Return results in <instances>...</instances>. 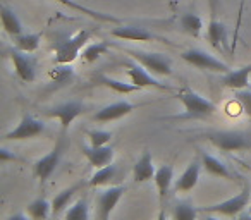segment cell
I'll use <instances>...</instances> for the list:
<instances>
[{
  "label": "cell",
  "instance_id": "obj_1",
  "mask_svg": "<svg viewBox=\"0 0 251 220\" xmlns=\"http://www.w3.org/2000/svg\"><path fill=\"white\" fill-rule=\"evenodd\" d=\"M177 100H181V103L184 105V114H181L179 119H203L217 112V105L212 100H206L188 86L179 91Z\"/></svg>",
  "mask_w": 251,
  "mask_h": 220
},
{
  "label": "cell",
  "instance_id": "obj_2",
  "mask_svg": "<svg viewBox=\"0 0 251 220\" xmlns=\"http://www.w3.org/2000/svg\"><path fill=\"white\" fill-rule=\"evenodd\" d=\"M91 38V31L81 29L76 35L60 38L53 43V52H55V64H73L81 55V50L86 47V43Z\"/></svg>",
  "mask_w": 251,
  "mask_h": 220
},
{
  "label": "cell",
  "instance_id": "obj_3",
  "mask_svg": "<svg viewBox=\"0 0 251 220\" xmlns=\"http://www.w3.org/2000/svg\"><path fill=\"white\" fill-rule=\"evenodd\" d=\"M203 136L222 151H243L251 148V136L241 131H208Z\"/></svg>",
  "mask_w": 251,
  "mask_h": 220
},
{
  "label": "cell",
  "instance_id": "obj_4",
  "mask_svg": "<svg viewBox=\"0 0 251 220\" xmlns=\"http://www.w3.org/2000/svg\"><path fill=\"white\" fill-rule=\"evenodd\" d=\"M66 138H67V131H62L59 134V140H57L55 147L45 155V157L38 158L33 165V174H35L36 179H40V182H47V179H50V175L55 172V169L59 167L60 158L64 155V150H66Z\"/></svg>",
  "mask_w": 251,
  "mask_h": 220
},
{
  "label": "cell",
  "instance_id": "obj_5",
  "mask_svg": "<svg viewBox=\"0 0 251 220\" xmlns=\"http://www.w3.org/2000/svg\"><path fill=\"white\" fill-rule=\"evenodd\" d=\"M126 53H129L153 76H171L172 74V60L165 53L147 52L141 49H126Z\"/></svg>",
  "mask_w": 251,
  "mask_h": 220
},
{
  "label": "cell",
  "instance_id": "obj_6",
  "mask_svg": "<svg viewBox=\"0 0 251 220\" xmlns=\"http://www.w3.org/2000/svg\"><path fill=\"white\" fill-rule=\"evenodd\" d=\"M181 59L184 62H188L189 66H195L201 71H210V73H219V74H226L230 71V67L226 62H222L217 57L210 55L208 52L200 49H189L186 52L181 53Z\"/></svg>",
  "mask_w": 251,
  "mask_h": 220
},
{
  "label": "cell",
  "instance_id": "obj_7",
  "mask_svg": "<svg viewBox=\"0 0 251 220\" xmlns=\"http://www.w3.org/2000/svg\"><path fill=\"white\" fill-rule=\"evenodd\" d=\"M250 198H251L250 186H246V188H244L237 196H234V198H229V199H226V201L215 203V205L206 206V208H200V210L205 213H213V215L237 217L244 208H248Z\"/></svg>",
  "mask_w": 251,
  "mask_h": 220
},
{
  "label": "cell",
  "instance_id": "obj_8",
  "mask_svg": "<svg viewBox=\"0 0 251 220\" xmlns=\"http://www.w3.org/2000/svg\"><path fill=\"white\" fill-rule=\"evenodd\" d=\"M45 122L33 116H23L21 122L14 127L12 131H9L5 134V140L7 141H26V140H33V138L40 136V134L45 133Z\"/></svg>",
  "mask_w": 251,
  "mask_h": 220
},
{
  "label": "cell",
  "instance_id": "obj_9",
  "mask_svg": "<svg viewBox=\"0 0 251 220\" xmlns=\"http://www.w3.org/2000/svg\"><path fill=\"white\" fill-rule=\"evenodd\" d=\"M9 57L14 64L16 74L19 76V79H23L25 83H33L36 77V59L31 55V52L12 49L9 50Z\"/></svg>",
  "mask_w": 251,
  "mask_h": 220
},
{
  "label": "cell",
  "instance_id": "obj_10",
  "mask_svg": "<svg viewBox=\"0 0 251 220\" xmlns=\"http://www.w3.org/2000/svg\"><path fill=\"white\" fill-rule=\"evenodd\" d=\"M126 67H127V76H129L131 83L138 84L140 88H157V90H162V91L172 90L169 84L160 83L157 77H153V74L148 69H145L138 60H134V62H126Z\"/></svg>",
  "mask_w": 251,
  "mask_h": 220
},
{
  "label": "cell",
  "instance_id": "obj_11",
  "mask_svg": "<svg viewBox=\"0 0 251 220\" xmlns=\"http://www.w3.org/2000/svg\"><path fill=\"white\" fill-rule=\"evenodd\" d=\"M84 110H86V105H84L83 101L73 100V101H66V103L57 105V107H53V108H49L45 114L49 117L59 119L60 126H62V131H67L71 124L74 122V119L79 117Z\"/></svg>",
  "mask_w": 251,
  "mask_h": 220
},
{
  "label": "cell",
  "instance_id": "obj_12",
  "mask_svg": "<svg viewBox=\"0 0 251 220\" xmlns=\"http://www.w3.org/2000/svg\"><path fill=\"white\" fill-rule=\"evenodd\" d=\"M124 191H126V186H112V188L105 189V191L98 196V206H97L98 219L100 220L110 219L112 212L115 210L117 203L121 201Z\"/></svg>",
  "mask_w": 251,
  "mask_h": 220
},
{
  "label": "cell",
  "instance_id": "obj_13",
  "mask_svg": "<svg viewBox=\"0 0 251 220\" xmlns=\"http://www.w3.org/2000/svg\"><path fill=\"white\" fill-rule=\"evenodd\" d=\"M134 108L136 107H134L131 101L119 100V101H114V103H110V105L101 107L100 110L93 116V121H97V122H112V121H117L124 116H129Z\"/></svg>",
  "mask_w": 251,
  "mask_h": 220
},
{
  "label": "cell",
  "instance_id": "obj_14",
  "mask_svg": "<svg viewBox=\"0 0 251 220\" xmlns=\"http://www.w3.org/2000/svg\"><path fill=\"white\" fill-rule=\"evenodd\" d=\"M110 35L114 38L119 40H127V42H153L158 40L151 31H148L143 26H134V24H119L117 28H114L110 31Z\"/></svg>",
  "mask_w": 251,
  "mask_h": 220
},
{
  "label": "cell",
  "instance_id": "obj_15",
  "mask_svg": "<svg viewBox=\"0 0 251 220\" xmlns=\"http://www.w3.org/2000/svg\"><path fill=\"white\" fill-rule=\"evenodd\" d=\"M81 151L86 157V160L90 162V165H93L95 169L105 167V165L112 164L114 162V148L105 145V147H86L83 145Z\"/></svg>",
  "mask_w": 251,
  "mask_h": 220
},
{
  "label": "cell",
  "instance_id": "obj_16",
  "mask_svg": "<svg viewBox=\"0 0 251 220\" xmlns=\"http://www.w3.org/2000/svg\"><path fill=\"white\" fill-rule=\"evenodd\" d=\"M53 2H57V4L64 5V7H67V9H73V11L81 12V14L88 16V18L93 19V21L108 23V24H122L121 18H115V16H112V14H105V12H100V11H93V9L86 7V5L77 4V2H74V0H53Z\"/></svg>",
  "mask_w": 251,
  "mask_h": 220
},
{
  "label": "cell",
  "instance_id": "obj_17",
  "mask_svg": "<svg viewBox=\"0 0 251 220\" xmlns=\"http://www.w3.org/2000/svg\"><path fill=\"white\" fill-rule=\"evenodd\" d=\"M201 158H195L191 164L186 167V171L179 175V179L176 181V191L177 193H188L198 184L200 181V172H201Z\"/></svg>",
  "mask_w": 251,
  "mask_h": 220
},
{
  "label": "cell",
  "instance_id": "obj_18",
  "mask_svg": "<svg viewBox=\"0 0 251 220\" xmlns=\"http://www.w3.org/2000/svg\"><path fill=\"white\" fill-rule=\"evenodd\" d=\"M155 174H157V169L153 165V157H151L150 151H145L138 162L133 167V179L134 182L141 184V182H148L151 179H155Z\"/></svg>",
  "mask_w": 251,
  "mask_h": 220
},
{
  "label": "cell",
  "instance_id": "obj_19",
  "mask_svg": "<svg viewBox=\"0 0 251 220\" xmlns=\"http://www.w3.org/2000/svg\"><path fill=\"white\" fill-rule=\"evenodd\" d=\"M200 158H201L203 169H205L210 175L220 177V179H227V181H232L234 179V174L229 171V167H227L220 158L213 157V155H208L206 151H200Z\"/></svg>",
  "mask_w": 251,
  "mask_h": 220
},
{
  "label": "cell",
  "instance_id": "obj_20",
  "mask_svg": "<svg viewBox=\"0 0 251 220\" xmlns=\"http://www.w3.org/2000/svg\"><path fill=\"white\" fill-rule=\"evenodd\" d=\"M250 76H251V64H248V66H243L234 71L230 69L229 73L224 74L222 84L234 91L243 90V88H248V84H250Z\"/></svg>",
  "mask_w": 251,
  "mask_h": 220
},
{
  "label": "cell",
  "instance_id": "obj_21",
  "mask_svg": "<svg viewBox=\"0 0 251 220\" xmlns=\"http://www.w3.org/2000/svg\"><path fill=\"white\" fill-rule=\"evenodd\" d=\"M153 181H155V184H157L160 205L164 206V201H165V198H167L169 191H171L172 181H174V169H172V165H162V167H158Z\"/></svg>",
  "mask_w": 251,
  "mask_h": 220
},
{
  "label": "cell",
  "instance_id": "obj_22",
  "mask_svg": "<svg viewBox=\"0 0 251 220\" xmlns=\"http://www.w3.org/2000/svg\"><path fill=\"white\" fill-rule=\"evenodd\" d=\"M206 38H208L210 45L213 49L220 50L227 45V28L224 23H220L215 16H212L208 23V28H206Z\"/></svg>",
  "mask_w": 251,
  "mask_h": 220
},
{
  "label": "cell",
  "instance_id": "obj_23",
  "mask_svg": "<svg viewBox=\"0 0 251 220\" xmlns=\"http://www.w3.org/2000/svg\"><path fill=\"white\" fill-rule=\"evenodd\" d=\"M95 84H100V86H105L108 90L115 91V93L121 95H127V93H134V91H141V88L134 83H124V81L114 79L110 76H105V74H98V76L93 77Z\"/></svg>",
  "mask_w": 251,
  "mask_h": 220
},
{
  "label": "cell",
  "instance_id": "obj_24",
  "mask_svg": "<svg viewBox=\"0 0 251 220\" xmlns=\"http://www.w3.org/2000/svg\"><path fill=\"white\" fill-rule=\"evenodd\" d=\"M81 186H83V182H77V184H73L71 188H66L60 193H57L55 198L52 199V215L57 217V215H60L64 210L69 208L71 201H73V198L76 196V193L81 189Z\"/></svg>",
  "mask_w": 251,
  "mask_h": 220
},
{
  "label": "cell",
  "instance_id": "obj_25",
  "mask_svg": "<svg viewBox=\"0 0 251 220\" xmlns=\"http://www.w3.org/2000/svg\"><path fill=\"white\" fill-rule=\"evenodd\" d=\"M0 18H2V26H4V29L12 38L23 35V23L11 7L2 5V9H0Z\"/></svg>",
  "mask_w": 251,
  "mask_h": 220
},
{
  "label": "cell",
  "instance_id": "obj_26",
  "mask_svg": "<svg viewBox=\"0 0 251 220\" xmlns=\"http://www.w3.org/2000/svg\"><path fill=\"white\" fill-rule=\"evenodd\" d=\"M179 28H181V31H184L186 35L198 38L203 29V19L200 18L198 14L186 12V14H182L181 18H179Z\"/></svg>",
  "mask_w": 251,
  "mask_h": 220
},
{
  "label": "cell",
  "instance_id": "obj_27",
  "mask_svg": "<svg viewBox=\"0 0 251 220\" xmlns=\"http://www.w3.org/2000/svg\"><path fill=\"white\" fill-rule=\"evenodd\" d=\"M108 50H110V47H108L107 42L88 43V45L84 47L83 50H81V59H83L84 62H88V64L97 62V60L100 59L101 55H105Z\"/></svg>",
  "mask_w": 251,
  "mask_h": 220
},
{
  "label": "cell",
  "instance_id": "obj_28",
  "mask_svg": "<svg viewBox=\"0 0 251 220\" xmlns=\"http://www.w3.org/2000/svg\"><path fill=\"white\" fill-rule=\"evenodd\" d=\"M26 213L35 220L49 219V217L52 215V203H49L45 198H36L35 201H31L28 205Z\"/></svg>",
  "mask_w": 251,
  "mask_h": 220
},
{
  "label": "cell",
  "instance_id": "obj_29",
  "mask_svg": "<svg viewBox=\"0 0 251 220\" xmlns=\"http://www.w3.org/2000/svg\"><path fill=\"white\" fill-rule=\"evenodd\" d=\"M40 42H42V33H23L14 38L16 49L31 53L40 47Z\"/></svg>",
  "mask_w": 251,
  "mask_h": 220
},
{
  "label": "cell",
  "instance_id": "obj_30",
  "mask_svg": "<svg viewBox=\"0 0 251 220\" xmlns=\"http://www.w3.org/2000/svg\"><path fill=\"white\" fill-rule=\"evenodd\" d=\"M117 175V165L115 164H108L105 167H100L95 171V174L90 177V186H105L115 179Z\"/></svg>",
  "mask_w": 251,
  "mask_h": 220
},
{
  "label": "cell",
  "instance_id": "obj_31",
  "mask_svg": "<svg viewBox=\"0 0 251 220\" xmlns=\"http://www.w3.org/2000/svg\"><path fill=\"white\" fill-rule=\"evenodd\" d=\"M66 217L67 220H88L90 219V206H88V199L86 198H79L76 203L69 206L66 210Z\"/></svg>",
  "mask_w": 251,
  "mask_h": 220
},
{
  "label": "cell",
  "instance_id": "obj_32",
  "mask_svg": "<svg viewBox=\"0 0 251 220\" xmlns=\"http://www.w3.org/2000/svg\"><path fill=\"white\" fill-rule=\"evenodd\" d=\"M201 212L200 208H196L195 205L188 201H181L174 206V212H172V217L177 220H193L196 219V215Z\"/></svg>",
  "mask_w": 251,
  "mask_h": 220
},
{
  "label": "cell",
  "instance_id": "obj_33",
  "mask_svg": "<svg viewBox=\"0 0 251 220\" xmlns=\"http://www.w3.org/2000/svg\"><path fill=\"white\" fill-rule=\"evenodd\" d=\"M74 76V69L71 67V64H57L52 71H50V77L53 79V83L64 84Z\"/></svg>",
  "mask_w": 251,
  "mask_h": 220
},
{
  "label": "cell",
  "instance_id": "obj_34",
  "mask_svg": "<svg viewBox=\"0 0 251 220\" xmlns=\"http://www.w3.org/2000/svg\"><path fill=\"white\" fill-rule=\"evenodd\" d=\"M86 136H88V140H90L91 147H105V145H108L112 140L110 131H103V129H91L86 133Z\"/></svg>",
  "mask_w": 251,
  "mask_h": 220
},
{
  "label": "cell",
  "instance_id": "obj_35",
  "mask_svg": "<svg viewBox=\"0 0 251 220\" xmlns=\"http://www.w3.org/2000/svg\"><path fill=\"white\" fill-rule=\"evenodd\" d=\"M236 100H237V103L241 105V108H243V112L251 119V90H250V86L243 88V90H236Z\"/></svg>",
  "mask_w": 251,
  "mask_h": 220
},
{
  "label": "cell",
  "instance_id": "obj_36",
  "mask_svg": "<svg viewBox=\"0 0 251 220\" xmlns=\"http://www.w3.org/2000/svg\"><path fill=\"white\" fill-rule=\"evenodd\" d=\"M16 160H19V158L16 157L14 153H11L7 148H0V162H2V164H7V162H16Z\"/></svg>",
  "mask_w": 251,
  "mask_h": 220
},
{
  "label": "cell",
  "instance_id": "obj_37",
  "mask_svg": "<svg viewBox=\"0 0 251 220\" xmlns=\"http://www.w3.org/2000/svg\"><path fill=\"white\" fill-rule=\"evenodd\" d=\"M210 2V11H212V16H215V9H217V0H208Z\"/></svg>",
  "mask_w": 251,
  "mask_h": 220
},
{
  "label": "cell",
  "instance_id": "obj_38",
  "mask_svg": "<svg viewBox=\"0 0 251 220\" xmlns=\"http://www.w3.org/2000/svg\"><path fill=\"white\" fill-rule=\"evenodd\" d=\"M246 217H251V206H250V210H248V213H246Z\"/></svg>",
  "mask_w": 251,
  "mask_h": 220
},
{
  "label": "cell",
  "instance_id": "obj_39",
  "mask_svg": "<svg viewBox=\"0 0 251 220\" xmlns=\"http://www.w3.org/2000/svg\"><path fill=\"white\" fill-rule=\"evenodd\" d=\"M246 167H248V165H246ZM248 169H250V171H251V167H248Z\"/></svg>",
  "mask_w": 251,
  "mask_h": 220
}]
</instances>
